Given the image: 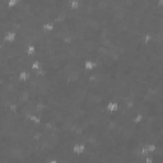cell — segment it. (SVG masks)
I'll return each mask as SVG.
<instances>
[{
	"label": "cell",
	"mask_w": 163,
	"mask_h": 163,
	"mask_svg": "<svg viewBox=\"0 0 163 163\" xmlns=\"http://www.w3.org/2000/svg\"><path fill=\"white\" fill-rule=\"evenodd\" d=\"M71 152L74 154H76V156L84 153L85 152V144L84 143H75L74 145H73V148H71Z\"/></svg>",
	"instance_id": "cell-1"
},
{
	"label": "cell",
	"mask_w": 163,
	"mask_h": 163,
	"mask_svg": "<svg viewBox=\"0 0 163 163\" xmlns=\"http://www.w3.org/2000/svg\"><path fill=\"white\" fill-rule=\"evenodd\" d=\"M17 40V32L10 29V31H8L5 33V36H4V41L5 42H9V44H13Z\"/></svg>",
	"instance_id": "cell-2"
},
{
	"label": "cell",
	"mask_w": 163,
	"mask_h": 163,
	"mask_svg": "<svg viewBox=\"0 0 163 163\" xmlns=\"http://www.w3.org/2000/svg\"><path fill=\"white\" fill-rule=\"evenodd\" d=\"M96 68H97V63L94 61V60L88 59V60H85V61H84V69L85 70L92 71V70L96 69Z\"/></svg>",
	"instance_id": "cell-3"
},
{
	"label": "cell",
	"mask_w": 163,
	"mask_h": 163,
	"mask_svg": "<svg viewBox=\"0 0 163 163\" xmlns=\"http://www.w3.org/2000/svg\"><path fill=\"white\" fill-rule=\"evenodd\" d=\"M119 110V102L117 101H111L106 105V111L107 112H116Z\"/></svg>",
	"instance_id": "cell-4"
},
{
	"label": "cell",
	"mask_w": 163,
	"mask_h": 163,
	"mask_svg": "<svg viewBox=\"0 0 163 163\" xmlns=\"http://www.w3.org/2000/svg\"><path fill=\"white\" fill-rule=\"evenodd\" d=\"M28 78H29V69H23L22 71L18 74V79L20 80V82H27L28 80Z\"/></svg>",
	"instance_id": "cell-5"
},
{
	"label": "cell",
	"mask_w": 163,
	"mask_h": 163,
	"mask_svg": "<svg viewBox=\"0 0 163 163\" xmlns=\"http://www.w3.org/2000/svg\"><path fill=\"white\" fill-rule=\"evenodd\" d=\"M41 69V63H40V60H38V57L35 55V60L32 61L31 64V68H29V70H32V71H36V70H40Z\"/></svg>",
	"instance_id": "cell-6"
},
{
	"label": "cell",
	"mask_w": 163,
	"mask_h": 163,
	"mask_svg": "<svg viewBox=\"0 0 163 163\" xmlns=\"http://www.w3.org/2000/svg\"><path fill=\"white\" fill-rule=\"evenodd\" d=\"M25 52H27V55L29 57H35V55H36V46L33 45V44H29L27 46V50H25Z\"/></svg>",
	"instance_id": "cell-7"
},
{
	"label": "cell",
	"mask_w": 163,
	"mask_h": 163,
	"mask_svg": "<svg viewBox=\"0 0 163 163\" xmlns=\"http://www.w3.org/2000/svg\"><path fill=\"white\" fill-rule=\"evenodd\" d=\"M138 156H139L140 158H145V157L151 156V153H149V152H148V149H147V145H144V147H141V148L139 149Z\"/></svg>",
	"instance_id": "cell-8"
},
{
	"label": "cell",
	"mask_w": 163,
	"mask_h": 163,
	"mask_svg": "<svg viewBox=\"0 0 163 163\" xmlns=\"http://www.w3.org/2000/svg\"><path fill=\"white\" fill-rule=\"evenodd\" d=\"M68 4H69V8L70 9H78V8L80 7V0H69L68 1Z\"/></svg>",
	"instance_id": "cell-9"
},
{
	"label": "cell",
	"mask_w": 163,
	"mask_h": 163,
	"mask_svg": "<svg viewBox=\"0 0 163 163\" xmlns=\"http://www.w3.org/2000/svg\"><path fill=\"white\" fill-rule=\"evenodd\" d=\"M29 120H31L32 124H35V125H38V124H41V117L38 116L37 114H33L31 115V117H29Z\"/></svg>",
	"instance_id": "cell-10"
},
{
	"label": "cell",
	"mask_w": 163,
	"mask_h": 163,
	"mask_svg": "<svg viewBox=\"0 0 163 163\" xmlns=\"http://www.w3.org/2000/svg\"><path fill=\"white\" fill-rule=\"evenodd\" d=\"M162 145H163V144H162ZM158 147H159V145H157V144H154V143H151V144H148V145H147V149H148V152H149V153L153 154L154 152L157 151V148H158Z\"/></svg>",
	"instance_id": "cell-11"
},
{
	"label": "cell",
	"mask_w": 163,
	"mask_h": 163,
	"mask_svg": "<svg viewBox=\"0 0 163 163\" xmlns=\"http://www.w3.org/2000/svg\"><path fill=\"white\" fill-rule=\"evenodd\" d=\"M18 4H19V0H8V7L12 8V9L15 8Z\"/></svg>",
	"instance_id": "cell-12"
},
{
	"label": "cell",
	"mask_w": 163,
	"mask_h": 163,
	"mask_svg": "<svg viewBox=\"0 0 163 163\" xmlns=\"http://www.w3.org/2000/svg\"><path fill=\"white\" fill-rule=\"evenodd\" d=\"M47 163H59V161H57V159H50Z\"/></svg>",
	"instance_id": "cell-13"
}]
</instances>
